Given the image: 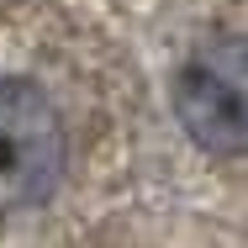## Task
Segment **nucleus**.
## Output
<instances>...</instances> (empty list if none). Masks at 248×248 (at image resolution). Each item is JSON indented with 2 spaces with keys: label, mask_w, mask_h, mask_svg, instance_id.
I'll return each mask as SVG.
<instances>
[{
  "label": "nucleus",
  "mask_w": 248,
  "mask_h": 248,
  "mask_svg": "<svg viewBox=\"0 0 248 248\" xmlns=\"http://www.w3.org/2000/svg\"><path fill=\"white\" fill-rule=\"evenodd\" d=\"M69 132L32 79H0V211H32L58 190Z\"/></svg>",
  "instance_id": "obj_1"
},
{
  "label": "nucleus",
  "mask_w": 248,
  "mask_h": 248,
  "mask_svg": "<svg viewBox=\"0 0 248 248\" xmlns=\"http://www.w3.org/2000/svg\"><path fill=\"white\" fill-rule=\"evenodd\" d=\"M174 116L190 143L211 158H238L248 148V53L243 37L201 43L174 74Z\"/></svg>",
  "instance_id": "obj_2"
}]
</instances>
